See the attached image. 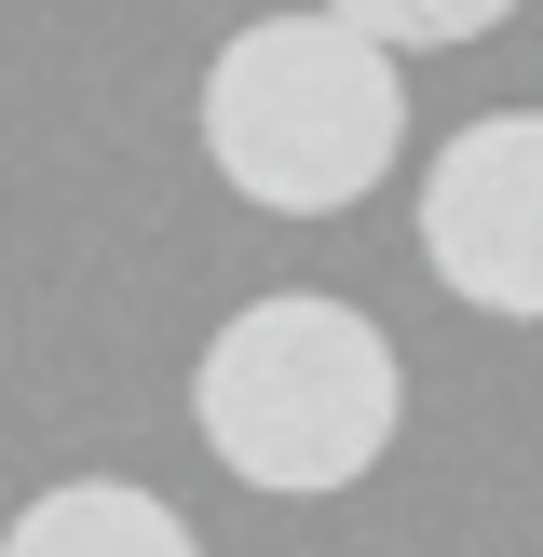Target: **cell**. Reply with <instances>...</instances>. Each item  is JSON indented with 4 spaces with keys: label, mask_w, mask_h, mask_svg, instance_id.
Listing matches in <instances>:
<instances>
[{
    "label": "cell",
    "mask_w": 543,
    "mask_h": 557,
    "mask_svg": "<svg viewBox=\"0 0 543 557\" xmlns=\"http://www.w3.org/2000/svg\"><path fill=\"white\" fill-rule=\"evenodd\" d=\"M190 422H204V449L231 462L244 490L326 504V490H353L394 449L407 368H394V341H380V313H353V299H326V286H272V299H244V313L190 354Z\"/></svg>",
    "instance_id": "6da1fadb"
},
{
    "label": "cell",
    "mask_w": 543,
    "mask_h": 557,
    "mask_svg": "<svg viewBox=\"0 0 543 557\" xmlns=\"http://www.w3.org/2000/svg\"><path fill=\"white\" fill-rule=\"evenodd\" d=\"M204 163L217 190H244L258 218H340L394 177L407 150V82H394V41L353 14H258L217 41L204 69Z\"/></svg>",
    "instance_id": "7a4b0ae2"
},
{
    "label": "cell",
    "mask_w": 543,
    "mask_h": 557,
    "mask_svg": "<svg viewBox=\"0 0 543 557\" xmlns=\"http://www.w3.org/2000/svg\"><path fill=\"white\" fill-rule=\"evenodd\" d=\"M421 272L462 299V313L543 326V109H476V123L434 136Z\"/></svg>",
    "instance_id": "3957f363"
},
{
    "label": "cell",
    "mask_w": 543,
    "mask_h": 557,
    "mask_svg": "<svg viewBox=\"0 0 543 557\" xmlns=\"http://www.w3.org/2000/svg\"><path fill=\"white\" fill-rule=\"evenodd\" d=\"M0 557H204V544H190V517L163 504V490H136V476H68V490H41V504H14Z\"/></svg>",
    "instance_id": "277c9868"
},
{
    "label": "cell",
    "mask_w": 543,
    "mask_h": 557,
    "mask_svg": "<svg viewBox=\"0 0 543 557\" xmlns=\"http://www.w3.org/2000/svg\"><path fill=\"white\" fill-rule=\"evenodd\" d=\"M326 14L380 27L394 54H449V41H489V27H516V0H326Z\"/></svg>",
    "instance_id": "5b68a950"
}]
</instances>
